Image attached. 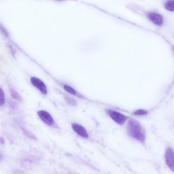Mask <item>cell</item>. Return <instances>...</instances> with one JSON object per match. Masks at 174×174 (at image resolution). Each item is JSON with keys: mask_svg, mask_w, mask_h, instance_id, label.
<instances>
[{"mask_svg": "<svg viewBox=\"0 0 174 174\" xmlns=\"http://www.w3.org/2000/svg\"><path fill=\"white\" fill-rule=\"evenodd\" d=\"M3 158V156L1 153H0V160H2Z\"/></svg>", "mask_w": 174, "mask_h": 174, "instance_id": "cell-18", "label": "cell"}, {"mask_svg": "<svg viewBox=\"0 0 174 174\" xmlns=\"http://www.w3.org/2000/svg\"><path fill=\"white\" fill-rule=\"evenodd\" d=\"M0 28H1V30H2L3 32L4 33V34H5V36H7V34L6 31L5 30H4V29L1 25H0Z\"/></svg>", "mask_w": 174, "mask_h": 174, "instance_id": "cell-16", "label": "cell"}, {"mask_svg": "<svg viewBox=\"0 0 174 174\" xmlns=\"http://www.w3.org/2000/svg\"><path fill=\"white\" fill-rule=\"evenodd\" d=\"M32 84L38 89L43 94L47 93L46 85L39 78L35 77H32L31 79Z\"/></svg>", "mask_w": 174, "mask_h": 174, "instance_id": "cell-3", "label": "cell"}, {"mask_svg": "<svg viewBox=\"0 0 174 174\" xmlns=\"http://www.w3.org/2000/svg\"><path fill=\"white\" fill-rule=\"evenodd\" d=\"M10 106L13 109H15V106L13 102H10Z\"/></svg>", "mask_w": 174, "mask_h": 174, "instance_id": "cell-17", "label": "cell"}, {"mask_svg": "<svg viewBox=\"0 0 174 174\" xmlns=\"http://www.w3.org/2000/svg\"><path fill=\"white\" fill-rule=\"evenodd\" d=\"M65 100L68 104L70 105L75 106L77 104L76 101L74 99L71 98L66 97L65 98Z\"/></svg>", "mask_w": 174, "mask_h": 174, "instance_id": "cell-13", "label": "cell"}, {"mask_svg": "<svg viewBox=\"0 0 174 174\" xmlns=\"http://www.w3.org/2000/svg\"><path fill=\"white\" fill-rule=\"evenodd\" d=\"M64 88L66 90L73 95H75L77 94L76 91L70 86L67 85H64Z\"/></svg>", "mask_w": 174, "mask_h": 174, "instance_id": "cell-12", "label": "cell"}, {"mask_svg": "<svg viewBox=\"0 0 174 174\" xmlns=\"http://www.w3.org/2000/svg\"><path fill=\"white\" fill-rule=\"evenodd\" d=\"M10 92L12 97L16 100L20 101H22V98L20 94L15 90L12 88L10 89Z\"/></svg>", "mask_w": 174, "mask_h": 174, "instance_id": "cell-8", "label": "cell"}, {"mask_svg": "<svg viewBox=\"0 0 174 174\" xmlns=\"http://www.w3.org/2000/svg\"><path fill=\"white\" fill-rule=\"evenodd\" d=\"M72 127L74 131L82 137L84 138H88V133L83 127L78 124L73 123Z\"/></svg>", "mask_w": 174, "mask_h": 174, "instance_id": "cell-6", "label": "cell"}, {"mask_svg": "<svg viewBox=\"0 0 174 174\" xmlns=\"http://www.w3.org/2000/svg\"><path fill=\"white\" fill-rule=\"evenodd\" d=\"M5 101V94L3 90L0 88V106L3 105Z\"/></svg>", "mask_w": 174, "mask_h": 174, "instance_id": "cell-11", "label": "cell"}, {"mask_svg": "<svg viewBox=\"0 0 174 174\" xmlns=\"http://www.w3.org/2000/svg\"><path fill=\"white\" fill-rule=\"evenodd\" d=\"M38 114L41 119L47 125L51 126L54 123V121L52 116L47 111H40L38 112Z\"/></svg>", "mask_w": 174, "mask_h": 174, "instance_id": "cell-5", "label": "cell"}, {"mask_svg": "<svg viewBox=\"0 0 174 174\" xmlns=\"http://www.w3.org/2000/svg\"><path fill=\"white\" fill-rule=\"evenodd\" d=\"M148 17L151 21L157 25L161 26L163 22V18L160 15L155 13H151L148 15Z\"/></svg>", "mask_w": 174, "mask_h": 174, "instance_id": "cell-7", "label": "cell"}, {"mask_svg": "<svg viewBox=\"0 0 174 174\" xmlns=\"http://www.w3.org/2000/svg\"><path fill=\"white\" fill-rule=\"evenodd\" d=\"M166 9L168 11H173L174 10V2L173 1H167L165 4Z\"/></svg>", "mask_w": 174, "mask_h": 174, "instance_id": "cell-9", "label": "cell"}, {"mask_svg": "<svg viewBox=\"0 0 174 174\" xmlns=\"http://www.w3.org/2000/svg\"><path fill=\"white\" fill-rule=\"evenodd\" d=\"M128 133L131 137L141 143H144L146 138V133L143 127L137 121L131 119L127 126Z\"/></svg>", "mask_w": 174, "mask_h": 174, "instance_id": "cell-1", "label": "cell"}, {"mask_svg": "<svg viewBox=\"0 0 174 174\" xmlns=\"http://www.w3.org/2000/svg\"><path fill=\"white\" fill-rule=\"evenodd\" d=\"M166 161L168 166L172 171H174V153L171 148H168L165 154Z\"/></svg>", "mask_w": 174, "mask_h": 174, "instance_id": "cell-4", "label": "cell"}, {"mask_svg": "<svg viewBox=\"0 0 174 174\" xmlns=\"http://www.w3.org/2000/svg\"><path fill=\"white\" fill-rule=\"evenodd\" d=\"M21 129L22 130L23 134L28 138L31 139L36 140L35 137L30 131H29L23 127H21Z\"/></svg>", "mask_w": 174, "mask_h": 174, "instance_id": "cell-10", "label": "cell"}, {"mask_svg": "<svg viewBox=\"0 0 174 174\" xmlns=\"http://www.w3.org/2000/svg\"><path fill=\"white\" fill-rule=\"evenodd\" d=\"M107 113L113 121L119 125H122L128 117L118 112L112 110H107Z\"/></svg>", "mask_w": 174, "mask_h": 174, "instance_id": "cell-2", "label": "cell"}, {"mask_svg": "<svg viewBox=\"0 0 174 174\" xmlns=\"http://www.w3.org/2000/svg\"><path fill=\"white\" fill-rule=\"evenodd\" d=\"M5 143V140L2 137H0V144H4Z\"/></svg>", "mask_w": 174, "mask_h": 174, "instance_id": "cell-15", "label": "cell"}, {"mask_svg": "<svg viewBox=\"0 0 174 174\" xmlns=\"http://www.w3.org/2000/svg\"><path fill=\"white\" fill-rule=\"evenodd\" d=\"M148 111L144 110H139L135 111L134 114L136 115H143L147 114Z\"/></svg>", "mask_w": 174, "mask_h": 174, "instance_id": "cell-14", "label": "cell"}]
</instances>
